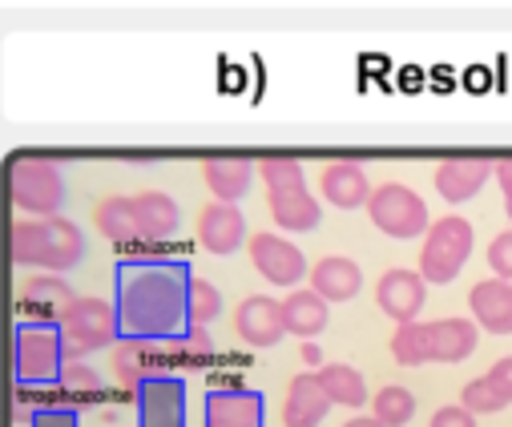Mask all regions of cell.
Segmentation results:
<instances>
[{
	"instance_id": "6da1fadb",
	"label": "cell",
	"mask_w": 512,
	"mask_h": 427,
	"mask_svg": "<svg viewBox=\"0 0 512 427\" xmlns=\"http://www.w3.org/2000/svg\"><path fill=\"white\" fill-rule=\"evenodd\" d=\"M117 323L130 339H174L186 319L182 262H158L150 254L130 258L117 274Z\"/></svg>"
},
{
	"instance_id": "7a4b0ae2",
	"label": "cell",
	"mask_w": 512,
	"mask_h": 427,
	"mask_svg": "<svg viewBox=\"0 0 512 427\" xmlns=\"http://www.w3.org/2000/svg\"><path fill=\"white\" fill-rule=\"evenodd\" d=\"M9 258L25 270L61 274L85 258V234L69 218H17L9 226Z\"/></svg>"
},
{
	"instance_id": "3957f363",
	"label": "cell",
	"mask_w": 512,
	"mask_h": 427,
	"mask_svg": "<svg viewBox=\"0 0 512 427\" xmlns=\"http://www.w3.org/2000/svg\"><path fill=\"white\" fill-rule=\"evenodd\" d=\"M9 202L21 218H57L65 206V170L53 158L21 154L9 162Z\"/></svg>"
},
{
	"instance_id": "277c9868",
	"label": "cell",
	"mask_w": 512,
	"mask_h": 427,
	"mask_svg": "<svg viewBox=\"0 0 512 427\" xmlns=\"http://www.w3.org/2000/svg\"><path fill=\"white\" fill-rule=\"evenodd\" d=\"M476 246V230L468 218L460 214H444L428 226L424 246H420V278L428 287H448V282L460 278V270L468 266Z\"/></svg>"
},
{
	"instance_id": "5b68a950",
	"label": "cell",
	"mask_w": 512,
	"mask_h": 427,
	"mask_svg": "<svg viewBox=\"0 0 512 427\" xmlns=\"http://www.w3.org/2000/svg\"><path fill=\"white\" fill-rule=\"evenodd\" d=\"M363 210H367V218H371V226H375L379 234L400 238V242L424 238L428 226H432L428 202H424L412 186H404V182H383V186H375Z\"/></svg>"
},
{
	"instance_id": "8992f818",
	"label": "cell",
	"mask_w": 512,
	"mask_h": 427,
	"mask_svg": "<svg viewBox=\"0 0 512 427\" xmlns=\"http://www.w3.org/2000/svg\"><path fill=\"white\" fill-rule=\"evenodd\" d=\"M61 331V351L65 359H85L89 351H101V347H113L117 335H121V323H117V307L105 303V299H73L69 311L61 315L57 323Z\"/></svg>"
},
{
	"instance_id": "52a82bcc",
	"label": "cell",
	"mask_w": 512,
	"mask_h": 427,
	"mask_svg": "<svg viewBox=\"0 0 512 427\" xmlns=\"http://www.w3.org/2000/svg\"><path fill=\"white\" fill-rule=\"evenodd\" d=\"M13 359H17V379L25 387H49L61 375L65 351H61V331L57 323H21L17 327V343H13Z\"/></svg>"
},
{
	"instance_id": "ba28073f",
	"label": "cell",
	"mask_w": 512,
	"mask_h": 427,
	"mask_svg": "<svg viewBox=\"0 0 512 427\" xmlns=\"http://www.w3.org/2000/svg\"><path fill=\"white\" fill-rule=\"evenodd\" d=\"M246 254L254 262V270H259L271 287H287L295 291L299 282L307 278V254L291 242V238H279V234H250L246 238Z\"/></svg>"
},
{
	"instance_id": "9c48e42d",
	"label": "cell",
	"mask_w": 512,
	"mask_h": 427,
	"mask_svg": "<svg viewBox=\"0 0 512 427\" xmlns=\"http://www.w3.org/2000/svg\"><path fill=\"white\" fill-rule=\"evenodd\" d=\"M109 367H113V379L125 391H138L150 379H162V375L174 371V363L166 355V343H158V339H130V335L113 343Z\"/></svg>"
},
{
	"instance_id": "30bf717a",
	"label": "cell",
	"mask_w": 512,
	"mask_h": 427,
	"mask_svg": "<svg viewBox=\"0 0 512 427\" xmlns=\"http://www.w3.org/2000/svg\"><path fill=\"white\" fill-rule=\"evenodd\" d=\"M202 427H267V403L263 391L226 383L206 395V415Z\"/></svg>"
},
{
	"instance_id": "8fae6325",
	"label": "cell",
	"mask_w": 512,
	"mask_h": 427,
	"mask_svg": "<svg viewBox=\"0 0 512 427\" xmlns=\"http://www.w3.org/2000/svg\"><path fill=\"white\" fill-rule=\"evenodd\" d=\"M375 303L396 327L400 323H416L424 303H428V282L420 278V270L392 266V270H383L379 282H375Z\"/></svg>"
},
{
	"instance_id": "7c38bea8",
	"label": "cell",
	"mask_w": 512,
	"mask_h": 427,
	"mask_svg": "<svg viewBox=\"0 0 512 427\" xmlns=\"http://www.w3.org/2000/svg\"><path fill=\"white\" fill-rule=\"evenodd\" d=\"M234 331H238L242 343L259 347V351L279 347L283 335H287V327H283V303L279 299H267V295L242 299L238 311H234Z\"/></svg>"
},
{
	"instance_id": "4fadbf2b",
	"label": "cell",
	"mask_w": 512,
	"mask_h": 427,
	"mask_svg": "<svg viewBox=\"0 0 512 427\" xmlns=\"http://www.w3.org/2000/svg\"><path fill=\"white\" fill-rule=\"evenodd\" d=\"M138 395V427H186V387L174 375L150 379Z\"/></svg>"
},
{
	"instance_id": "5bb4252c",
	"label": "cell",
	"mask_w": 512,
	"mask_h": 427,
	"mask_svg": "<svg viewBox=\"0 0 512 427\" xmlns=\"http://www.w3.org/2000/svg\"><path fill=\"white\" fill-rule=\"evenodd\" d=\"M246 238H250V234H246V218H242L238 206H230V202H210V206L198 210V246H202V250L226 258V254H234L238 246H246Z\"/></svg>"
},
{
	"instance_id": "9a60e30c",
	"label": "cell",
	"mask_w": 512,
	"mask_h": 427,
	"mask_svg": "<svg viewBox=\"0 0 512 427\" xmlns=\"http://www.w3.org/2000/svg\"><path fill=\"white\" fill-rule=\"evenodd\" d=\"M492 166L496 162H488V158H444L436 166V174H432L436 178V194L444 202H452V206H464L492 182Z\"/></svg>"
},
{
	"instance_id": "2e32d148",
	"label": "cell",
	"mask_w": 512,
	"mask_h": 427,
	"mask_svg": "<svg viewBox=\"0 0 512 427\" xmlns=\"http://www.w3.org/2000/svg\"><path fill=\"white\" fill-rule=\"evenodd\" d=\"M319 198L327 206H335V210H359V206H367L371 178H367L363 162H351V158L327 162L323 174H319Z\"/></svg>"
},
{
	"instance_id": "e0dca14e",
	"label": "cell",
	"mask_w": 512,
	"mask_h": 427,
	"mask_svg": "<svg viewBox=\"0 0 512 427\" xmlns=\"http://www.w3.org/2000/svg\"><path fill=\"white\" fill-rule=\"evenodd\" d=\"M73 287L61 274H33L21 287V315L29 323H61V315L73 303Z\"/></svg>"
},
{
	"instance_id": "ac0fdd59",
	"label": "cell",
	"mask_w": 512,
	"mask_h": 427,
	"mask_svg": "<svg viewBox=\"0 0 512 427\" xmlns=\"http://www.w3.org/2000/svg\"><path fill=\"white\" fill-rule=\"evenodd\" d=\"M311 291L323 299V303H351L359 291H363V266L355 258H343V254H327L319 258L311 270Z\"/></svg>"
},
{
	"instance_id": "d6986e66",
	"label": "cell",
	"mask_w": 512,
	"mask_h": 427,
	"mask_svg": "<svg viewBox=\"0 0 512 427\" xmlns=\"http://www.w3.org/2000/svg\"><path fill=\"white\" fill-rule=\"evenodd\" d=\"M134 222H138V238L150 246H166L178 226H182V210L170 194L162 190H142L134 194Z\"/></svg>"
},
{
	"instance_id": "ffe728a7",
	"label": "cell",
	"mask_w": 512,
	"mask_h": 427,
	"mask_svg": "<svg viewBox=\"0 0 512 427\" xmlns=\"http://www.w3.org/2000/svg\"><path fill=\"white\" fill-rule=\"evenodd\" d=\"M472 323L488 335H512V282L504 278H484L468 295Z\"/></svg>"
},
{
	"instance_id": "44dd1931",
	"label": "cell",
	"mask_w": 512,
	"mask_h": 427,
	"mask_svg": "<svg viewBox=\"0 0 512 427\" xmlns=\"http://www.w3.org/2000/svg\"><path fill=\"white\" fill-rule=\"evenodd\" d=\"M335 403L327 399V391L319 387L315 371H303L291 379L287 399H283V427H319L327 419Z\"/></svg>"
},
{
	"instance_id": "7402d4cb",
	"label": "cell",
	"mask_w": 512,
	"mask_h": 427,
	"mask_svg": "<svg viewBox=\"0 0 512 427\" xmlns=\"http://www.w3.org/2000/svg\"><path fill=\"white\" fill-rule=\"evenodd\" d=\"M327 323H331V303H323L311 287H295L283 299V327H287V335L307 343V339H319L327 331Z\"/></svg>"
},
{
	"instance_id": "603a6c76",
	"label": "cell",
	"mask_w": 512,
	"mask_h": 427,
	"mask_svg": "<svg viewBox=\"0 0 512 427\" xmlns=\"http://www.w3.org/2000/svg\"><path fill=\"white\" fill-rule=\"evenodd\" d=\"M202 182L214 194V202H242L250 182H254V162L246 158H206L202 162Z\"/></svg>"
},
{
	"instance_id": "cb8c5ba5",
	"label": "cell",
	"mask_w": 512,
	"mask_h": 427,
	"mask_svg": "<svg viewBox=\"0 0 512 427\" xmlns=\"http://www.w3.org/2000/svg\"><path fill=\"white\" fill-rule=\"evenodd\" d=\"M480 343V327L472 319H436L432 323V363H464Z\"/></svg>"
},
{
	"instance_id": "d4e9b609",
	"label": "cell",
	"mask_w": 512,
	"mask_h": 427,
	"mask_svg": "<svg viewBox=\"0 0 512 427\" xmlns=\"http://www.w3.org/2000/svg\"><path fill=\"white\" fill-rule=\"evenodd\" d=\"M267 206H271L275 226H279V230H287V234H307V230H315V226H319V218H323V206H319V198H315L311 190L271 194V198H267Z\"/></svg>"
},
{
	"instance_id": "484cf974",
	"label": "cell",
	"mask_w": 512,
	"mask_h": 427,
	"mask_svg": "<svg viewBox=\"0 0 512 427\" xmlns=\"http://www.w3.org/2000/svg\"><path fill=\"white\" fill-rule=\"evenodd\" d=\"M93 222L97 230L113 242V246H134L142 242L138 238V222H134V198H125V194H113V198H101L97 210H93Z\"/></svg>"
},
{
	"instance_id": "4316f807",
	"label": "cell",
	"mask_w": 512,
	"mask_h": 427,
	"mask_svg": "<svg viewBox=\"0 0 512 427\" xmlns=\"http://www.w3.org/2000/svg\"><path fill=\"white\" fill-rule=\"evenodd\" d=\"M315 379H319V387L327 391V399L339 403V407L359 411L363 403H371V395H367V379H363L351 363H323V367L315 371Z\"/></svg>"
},
{
	"instance_id": "83f0119b",
	"label": "cell",
	"mask_w": 512,
	"mask_h": 427,
	"mask_svg": "<svg viewBox=\"0 0 512 427\" xmlns=\"http://www.w3.org/2000/svg\"><path fill=\"white\" fill-rule=\"evenodd\" d=\"M392 359L400 367H424L432 363V323H400L392 335Z\"/></svg>"
},
{
	"instance_id": "f1b7e54d",
	"label": "cell",
	"mask_w": 512,
	"mask_h": 427,
	"mask_svg": "<svg viewBox=\"0 0 512 427\" xmlns=\"http://www.w3.org/2000/svg\"><path fill=\"white\" fill-rule=\"evenodd\" d=\"M412 415H416V395L400 383H388L371 395V419L379 427H404L412 423Z\"/></svg>"
},
{
	"instance_id": "f546056e",
	"label": "cell",
	"mask_w": 512,
	"mask_h": 427,
	"mask_svg": "<svg viewBox=\"0 0 512 427\" xmlns=\"http://www.w3.org/2000/svg\"><path fill=\"white\" fill-rule=\"evenodd\" d=\"M166 355L174 367H198V363H210L214 359V339L206 327H190L178 331L174 339H166Z\"/></svg>"
},
{
	"instance_id": "4dcf8cb0",
	"label": "cell",
	"mask_w": 512,
	"mask_h": 427,
	"mask_svg": "<svg viewBox=\"0 0 512 427\" xmlns=\"http://www.w3.org/2000/svg\"><path fill=\"white\" fill-rule=\"evenodd\" d=\"M254 174L263 178L267 198H271V194L307 190V174H303V162H299V158H263L259 166H254Z\"/></svg>"
},
{
	"instance_id": "1f68e13d",
	"label": "cell",
	"mask_w": 512,
	"mask_h": 427,
	"mask_svg": "<svg viewBox=\"0 0 512 427\" xmlns=\"http://www.w3.org/2000/svg\"><path fill=\"white\" fill-rule=\"evenodd\" d=\"M222 315V291L210 278H186V323L206 327Z\"/></svg>"
},
{
	"instance_id": "d6a6232c",
	"label": "cell",
	"mask_w": 512,
	"mask_h": 427,
	"mask_svg": "<svg viewBox=\"0 0 512 427\" xmlns=\"http://www.w3.org/2000/svg\"><path fill=\"white\" fill-rule=\"evenodd\" d=\"M512 399L488 379V375H480V379H468L464 383V391H460V407H468L472 415H496V411H504Z\"/></svg>"
},
{
	"instance_id": "836d02e7",
	"label": "cell",
	"mask_w": 512,
	"mask_h": 427,
	"mask_svg": "<svg viewBox=\"0 0 512 427\" xmlns=\"http://www.w3.org/2000/svg\"><path fill=\"white\" fill-rule=\"evenodd\" d=\"M57 387L65 395H97L101 391V375L85 359H65L61 363V375H57Z\"/></svg>"
},
{
	"instance_id": "e575fe53",
	"label": "cell",
	"mask_w": 512,
	"mask_h": 427,
	"mask_svg": "<svg viewBox=\"0 0 512 427\" xmlns=\"http://www.w3.org/2000/svg\"><path fill=\"white\" fill-rule=\"evenodd\" d=\"M488 270H492V278L512 282V230H500L488 242Z\"/></svg>"
},
{
	"instance_id": "d590c367",
	"label": "cell",
	"mask_w": 512,
	"mask_h": 427,
	"mask_svg": "<svg viewBox=\"0 0 512 427\" xmlns=\"http://www.w3.org/2000/svg\"><path fill=\"white\" fill-rule=\"evenodd\" d=\"M428 427H476V415H472L468 407H460V403H448V407H440V411L432 415Z\"/></svg>"
},
{
	"instance_id": "8d00e7d4",
	"label": "cell",
	"mask_w": 512,
	"mask_h": 427,
	"mask_svg": "<svg viewBox=\"0 0 512 427\" xmlns=\"http://www.w3.org/2000/svg\"><path fill=\"white\" fill-rule=\"evenodd\" d=\"M33 427H77V415L65 411V407H49V411L33 415Z\"/></svg>"
},
{
	"instance_id": "74e56055",
	"label": "cell",
	"mask_w": 512,
	"mask_h": 427,
	"mask_svg": "<svg viewBox=\"0 0 512 427\" xmlns=\"http://www.w3.org/2000/svg\"><path fill=\"white\" fill-rule=\"evenodd\" d=\"M488 379L512 399V355H504V359H496L492 367H488Z\"/></svg>"
},
{
	"instance_id": "f35d334b",
	"label": "cell",
	"mask_w": 512,
	"mask_h": 427,
	"mask_svg": "<svg viewBox=\"0 0 512 427\" xmlns=\"http://www.w3.org/2000/svg\"><path fill=\"white\" fill-rule=\"evenodd\" d=\"M492 178L500 182V194H504V202H512V158H500V162L492 166Z\"/></svg>"
},
{
	"instance_id": "ab89813d",
	"label": "cell",
	"mask_w": 512,
	"mask_h": 427,
	"mask_svg": "<svg viewBox=\"0 0 512 427\" xmlns=\"http://www.w3.org/2000/svg\"><path fill=\"white\" fill-rule=\"evenodd\" d=\"M299 355H303V363H307V367H323V351H319V343H315V339H307V343L299 347Z\"/></svg>"
},
{
	"instance_id": "60d3db41",
	"label": "cell",
	"mask_w": 512,
	"mask_h": 427,
	"mask_svg": "<svg viewBox=\"0 0 512 427\" xmlns=\"http://www.w3.org/2000/svg\"><path fill=\"white\" fill-rule=\"evenodd\" d=\"M343 427H379V423H375L371 415H355V419H347Z\"/></svg>"
},
{
	"instance_id": "b9f144b4",
	"label": "cell",
	"mask_w": 512,
	"mask_h": 427,
	"mask_svg": "<svg viewBox=\"0 0 512 427\" xmlns=\"http://www.w3.org/2000/svg\"><path fill=\"white\" fill-rule=\"evenodd\" d=\"M504 210H508V222H512V202H504Z\"/></svg>"
}]
</instances>
